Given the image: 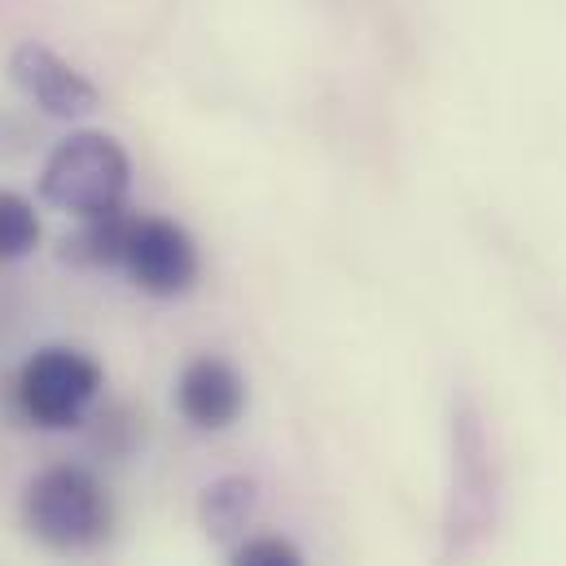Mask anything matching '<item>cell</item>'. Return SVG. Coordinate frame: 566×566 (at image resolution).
Masks as SVG:
<instances>
[{
	"label": "cell",
	"mask_w": 566,
	"mask_h": 566,
	"mask_svg": "<svg viewBox=\"0 0 566 566\" xmlns=\"http://www.w3.org/2000/svg\"><path fill=\"white\" fill-rule=\"evenodd\" d=\"M22 527L49 554H93L115 536V496L88 465L57 461L22 488Z\"/></svg>",
	"instance_id": "6da1fadb"
},
{
	"label": "cell",
	"mask_w": 566,
	"mask_h": 566,
	"mask_svg": "<svg viewBox=\"0 0 566 566\" xmlns=\"http://www.w3.org/2000/svg\"><path fill=\"white\" fill-rule=\"evenodd\" d=\"M40 202L71 216V220H93V216H115L128 207L133 189V158L119 137L80 128L49 149L40 167Z\"/></svg>",
	"instance_id": "7a4b0ae2"
},
{
	"label": "cell",
	"mask_w": 566,
	"mask_h": 566,
	"mask_svg": "<svg viewBox=\"0 0 566 566\" xmlns=\"http://www.w3.org/2000/svg\"><path fill=\"white\" fill-rule=\"evenodd\" d=\"M102 387L106 369L97 356L66 343H49L22 360L13 378V405L40 430H75L88 422V409L97 405Z\"/></svg>",
	"instance_id": "3957f363"
},
{
	"label": "cell",
	"mask_w": 566,
	"mask_h": 566,
	"mask_svg": "<svg viewBox=\"0 0 566 566\" xmlns=\"http://www.w3.org/2000/svg\"><path fill=\"white\" fill-rule=\"evenodd\" d=\"M492 527L488 439L470 400L452 405V501H448V558H465Z\"/></svg>",
	"instance_id": "277c9868"
},
{
	"label": "cell",
	"mask_w": 566,
	"mask_h": 566,
	"mask_svg": "<svg viewBox=\"0 0 566 566\" xmlns=\"http://www.w3.org/2000/svg\"><path fill=\"white\" fill-rule=\"evenodd\" d=\"M119 269L154 298H180L202 277V255L185 224L167 216H133Z\"/></svg>",
	"instance_id": "5b68a950"
},
{
	"label": "cell",
	"mask_w": 566,
	"mask_h": 566,
	"mask_svg": "<svg viewBox=\"0 0 566 566\" xmlns=\"http://www.w3.org/2000/svg\"><path fill=\"white\" fill-rule=\"evenodd\" d=\"M9 80H13V88L40 115H49L57 124H80V119H88L102 106V88L80 66H71L57 49H49L40 40L13 44V53H9Z\"/></svg>",
	"instance_id": "8992f818"
},
{
	"label": "cell",
	"mask_w": 566,
	"mask_h": 566,
	"mask_svg": "<svg viewBox=\"0 0 566 566\" xmlns=\"http://www.w3.org/2000/svg\"><path fill=\"white\" fill-rule=\"evenodd\" d=\"M176 413L193 430H229L247 413V378L224 356H193L176 378Z\"/></svg>",
	"instance_id": "52a82bcc"
},
{
	"label": "cell",
	"mask_w": 566,
	"mask_h": 566,
	"mask_svg": "<svg viewBox=\"0 0 566 566\" xmlns=\"http://www.w3.org/2000/svg\"><path fill=\"white\" fill-rule=\"evenodd\" d=\"M255 510H260V483L251 474H224V479L207 483L198 496V523L220 545L242 541Z\"/></svg>",
	"instance_id": "ba28073f"
},
{
	"label": "cell",
	"mask_w": 566,
	"mask_h": 566,
	"mask_svg": "<svg viewBox=\"0 0 566 566\" xmlns=\"http://www.w3.org/2000/svg\"><path fill=\"white\" fill-rule=\"evenodd\" d=\"M128 207L115 216H93V220H75V233H66L57 242V260L84 273H106L124 264V247H128Z\"/></svg>",
	"instance_id": "9c48e42d"
},
{
	"label": "cell",
	"mask_w": 566,
	"mask_h": 566,
	"mask_svg": "<svg viewBox=\"0 0 566 566\" xmlns=\"http://www.w3.org/2000/svg\"><path fill=\"white\" fill-rule=\"evenodd\" d=\"M44 238V224H40V211L27 193L0 185V264H18L27 255H35Z\"/></svg>",
	"instance_id": "30bf717a"
},
{
	"label": "cell",
	"mask_w": 566,
	"mask_h": 566,
	"mask_svg": "<svg viewBox=\"0 0 566 566\" xmlns=\"http://www.w3.org/2000/svg\"><path fill=\"white\" fill-rule=\"evenodd\" d=\"M229 566H307V558L285 536H247V541H238Z\"/></svg>",
	"instance_id": "8fae6325"
}]
</instances>
